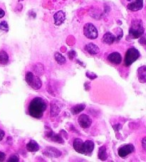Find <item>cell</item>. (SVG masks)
Listing matches in <instances>:
<instances>
[{"label": "cell", "instance_id": "1", "mask_svg": "<svg viewBox=\"0 0 146 162\" xmlns=\"http://www.w3.org/2000/svg\"><path fill=\"white\" fill-rule=\"evenodd\" d=\"M46 103L42 98L36 97L29 103L28 111L30 116L36 119L42 117L44 112L46 109Z\"/></svg>", "mask_w": 146, "mask_h": 162}, {"label": "cell", "instance_id": "2", "mask_svg": "<svg viewBox=\"0 0 146 162\" xmlns=\"http://www.w3.org/2000/svg\"><path fill=\"white\" fill-rule=\"evenodd\" d=\"M73 146L75 151L82 154H90L94 149V143L90 140H87L84 142L81 139L76 138L74 139Z\"/></svg>", "mask_w": 146, "mask_h": 162}, {"label": "cell", "instance_id": "3", "mask_svg": "<svg viewBox=\"0 0 146 162\" xmlns=\"http://www.w3.org/2000/svg\"><path fill=\"white\" fill-rule=\"evenodd\" d=\"M27 83L35 90L39 89L42 86V82L39 77L32 72H27L25 76Z\"/></svg>", "mask_w": 146, "mask_h": 162}, {"label": "cell", "instance_id": "4", "mask_svg": "<svg viewBox=\"0 0 146 162\" xmlns=\"http://www.w3.org/2000/svg\"><path fill=\"white\" fill-rule=\"evenodd\" d=\"M140 57V52L137 49L134 47L130 48L128 49L125 56V65L127 67L131 65L134 63Z\"/></svg>", "mask_w": 146, "mask_h": 162}, {"label": "cell", "instance_id": "5", "mask_svg": "<svg viewBox=\"0 0 146 162\" xmlns=\"http://www.w3.org/2000/svg\"><path fill=\"white\" fill-rule=\"evenodd\" d=\"M143 32H144V29H143L141 21L133 22L132 26L129 30V34L130 37L133 39H137V38L142 36Z\"/></svg>", "mask_w": 146, "mask_h": 162}, {"label": "cell", "instance_id": "6", "mask_svg": "<svg viewBox=\"0 0 146 162\" xmlns=\"http://www.w3.org/2000/svg\"><path fill=\"white\" fill-rule=\"evenodd\" d=\"M84 34L89 39H95L98 37L96 28L91 23H87L84 25Z\"/></svg>", "mask_w": 146, "mask_h": 162}, {"label": "cell", "instance_id": "7", "mask_svg": "<svg viewBox=\"0 0 146 162\" xmlns=\"http://www.w3.org/2000/svg\"><path fill=\"white\" fill-rule=\"evenodd\" d=\"M126 4L128 9L132 12L140 10L143 7V0H123Z\"/></svg>", "mask_w": 146, "mask_h": 162}, {"label": "cell", "instance_id": "8", "mask_svg": "<svg viewBox=\"0 0 146 162\" xmlns=\"http://www.w3.org/2000/svg\"><path fill=\"white\" fill-rule=\"evenodd\" d=\"M134 150H135L134 146L131 144H128L121 146V147L118 149V155H119L120 157L124 158L125 156H127L128 154L133 153V151H134Z\"/></svg>", "mask_w": 146, "mask_h": 162}, {"label": "cell", "instance_id": "9", "mask_svg": "<svg viewBox=\"0 0 146 162\" xmlns=\"http://www.w3.org/2000/svg\"><path fill=\"white\" fill-rule=\"evenodd\" d=\"M44 154L50 158H58L61 156V152L56 148L48 146L44 149Z\"/></svg>", "mask_w": 146, "mask_h": 162}, {"label": "cell", "instance_id": "10", "mask_svg": "<svg viewBox=\"0 0 146 162\" xmlns=\"http://www.w3.org/2000/svg\"><path fill=\"white\" fill-rule=\"evenodd\" d=\"M78 122H79L80 127L84 129L89 128L91 125L92 120L89 116L86 114H81L78 118Z\"/></svg>", "mask_w": 146, "mask_h": 162}, {"label": "cell", "instance_id": "11", "mask_svg": "<svg viewBox=\"0 0 146 162\" xmlns=\"http://www.w3.org/2000/svg\"><path fill=\"white\" fill-rule=\"evenodd\" d=\"M108 60H109L110 63H112V64H119L121 63L122 57L120 53L113 52L111 54H110L109 57H108Z\"/></svg>", "mask_w": 146, "mask_h": 162}, {"label": "cell", "instance_id": "12", "mask_svg": "<svg viewBox=\"0 0 146 162\" xmlns=\"http://www.w3.org/2000/svg\"><path fill=\"white\" fill-rule=\"evenodd\" d=\"M46 136L48 139H49L50 140L52 141L53 142L59 143V144L64 143V140H63V139L61 137V136H60L59 134H56L53 132L52 131L46 132Z\"/></svg>", "mask_w": 146, "mask_h": 162}, {"label": "cell", "instance_id": "13", "mask_svg": "<svg viewBox=\"0 0 146 162\" xmlns=\"http://www.w3.org/2000/svg\"><path fill=\"white\" fill-rule=\"evenodd\" d=\"M138 76L140 82H146V66L140 67L139 69H138Z\"/></svg>", "mask_w": 146, "mask_h": 162}, {"label": "cell", "instance_id": "14", "mask_svg": "<svg viewBox=\"0 0 146 162\" xmlns=\"http://www.w3.org/2000/svg\"><path fill=\"white\" fill-rule=\"evenodd\" d=\"M85 49L90 54L92 55H95L99 52V48L96 45L94 44V43H89V44H88L85 46Z\"/></svg>", "mask_w": 146, "mask_h": 162}, {"label": "cell", "instance_id": "15", "mask_svg": "<svg viewBox=\"0 0 146 162\" xmlns=\"http://www.w3.org/2000/svg\"><path fill=\"white\" fill-rule=\"evenodd\" d=\"M40 146L35 141H30L27 144V149L29 152H36L39 150Z\"/></svg>", "mask_w": 146, "mask_h": 162}, {"label": "cell", "instance_id": "16", "mask_svg": "<svg viewBox=\"0 0 146 162\" xmlns=\"http://www.w3.org/2000/svg\"><path fill=\"white\" fill-rule=\"evenodd\" d=\"M65 19V14L63 11H59L54 14L55 24L60 25Z\"/></svg>", "mask_w": 146, "mask_h": 162}, {"label": "cell", "instance_id": "17", "mask_svg": "<svg viewBox=\"0 0 146 162\" xmlns=\"http://www.w3.org/2000/svg\"><path fill=\"white\" fill-rule=\"evenodd\" d=\"M115 39V36L110 32L106 33V34L104 36V37H103V41L108 44H111L112 43L114 42Z\"/></svg>", "mask_w": 146, "mask_h": 162}, {"label": "cell", "instance_id": "18", "mask_svg": "<svg viewBox=\"0 0 146 162\" xmlns=\"http://www.w3.org/2000/svg\"><path fill=\"white\" fill-rule=\"evenodd\" d=\"M9 62V56L7 53L4 51V50H2L0 51V64L5 65L7 64Z\"/></svg>", "mask_w": 146, "mask_h": 162}, {"label": "cell", "instance_id": "19", "mask_svg": "<svg viewBox=\"0 0 146 162\" xmlns=\"http://www.w3.org/2000/svg\"><path fill=\"white\" fill-rule=\"evenodd\" d=\"M98 156L100 160L105 161L107 159V153H106V149L105 146H101L99 149V154H98Z\"/></svg>", "mask_w": 146, "mask_h": 162}, {"label": "cell", "instance_id": "20", "mask_svg": "<svg viewBox=\"0 0 146 162\" xmlns=\"http://www.w3.org/2000/svg\"><path fill=\"white\" fill-rule=\"evenodd\" d=\"M85 107V104H77L75 105V107H73L71 109V113L73 114H79L80 112H81V111L84 109Z\"/></svg>", "mask_w": 146, "mask_h": 162}, {"label": "cell", "instance_id": "21", "mask_svg": "<svg viewBox=\"0 0 146 162\" xmlns=\"http://www.w3.org/2000/svg\"><path fill=\"white\" fill-rule=\"evenodd\" d=\"M55 57V59H56V62L58 63L59 64H64L66 63V58H65L64 56L62 54H59V53H56L54 55Z\"/></svg>", "mask_w": 146, "mask_h": 162}, {"label": "cell", "instance_id": "22", "mask_svg": "<svg viewBox=\"0 0 146 162\" xmlns=\"http://www.w3.org/2000/svg\"><path fill=\"white\" fill-rule=\"evenodd\" d=\"M33 69L36 74L38 75H42L43 73H44V65L40 64H36V65H34V67L33 68Z\"/></svg>", "mask_w": 146, "mask_h": 162}, {"label": "cell", "instance_id": "23", "mask_svg": "<svg viewBox=\"0 0 146 162\" xmlns=\"http://www.w3.org/2000/svg\"><path fill=\"white\" fill-rule=\"evenodd\" d=\"M60 111V109L58 107L56 104H54V102L51 103V114L52 116H55L59 114Z\"/></svg>", "mask_w": 146, "mask_h": 162}, {"label": "cell", "instance_id": "24", "mask_svg": "<svg viewBox=\"0 0 146 162\" xmlns=\"http://www.w3.org/2000/svg\"><path fill=\"white\" fill-rule=\"evenodd\" d=\"M0 29L3 30V31H5V32L8 31L9 26H8V24H7V22L6 21H3V22H2L1 23H0Z\"/></svg>", "mask_w": 146, "mask_h": 162}, {"label": "cell", "instance_id": "25", "mask_svg": "<svg viewBox=\"0 0 146 162\" xmlns=\"http://www.w3.org/2000/svg\"><path fill=\"white\" fill-rule=\"evenodd\" d=\"M19 161V157L17 155H12L8 159L9 162H17Z\"/></svg>", "mask_w": 146, "mask_h": 162}, {"label": "cell", "instance_id": "26", "mask_svg": "<svg viewBox=\"0 0 146 162\" xmlns=\"http://www.w3.org/2000/svg\"><path fill=\"white\" fill-rule=\"evenodd\" d=\"M139 42L140 44H141L142 45H146V34L143 35V36L140 38Z\"/></svg>", "mask_w": 146, "mask_h": 162}, {"label": "cell", "instance_id": "27", "mask_svg": "<svg viewBox=\"0 0 146 162\" xmlns=\"http://www.w3.org/2000/svg\"><path fill=\"white\" fill-rule=\"evenodd\" d=\"M6 158V154L2 151H0V161H4Z\"/></svg>", "mask_w": 146, "mask_h": 162}, {"label": "cell", "instance_id": "28", "mask_svg": "<svg viewBox=\"0 0 146 162\" xmlns=\"http://www.w3.org/2000/svg\"><path fill=\"white\" fill-rule=\"evenodd\" d=\"M142 146H143V149H144V150L146 151V136H145L144 139H143V141H142Z\"/></svg>", "mask_w": 146, "mask_h": 162}, {"label": "cell", "instance_id": "29", "mask_svg": "<svg viewBox=\"0 0 146 162\" xmlns=\"http://www.w3.org/2000/svg\"><path fill=\"white\" fill-rule=\"evenodd\" d=\"M4 135H5L4 131L3 130H2L1 129H0V141H2V139H4Z\"/></svg>", "mask_w": 146, "mask_h": 162}, {"label": "cell", "instance_id": "30", "mask_svg": "<svg viewBox=\"0 0 146 162\" xmlns=\"http://www.w3.org/2000/svg\"><path fill=\"white\" fill-rule=\"evenodd\" d=\"M86 76L89 78H90V79H94L95 77H97V76L95 75V74H93V73H91V74H90V75H89V74H86Z\"/></svg>", "mask_w": 146, "mask_h": 162}, {"label": "cell", "instance_id": "31", "mask_svg": "<svg viewBox=\"0 0 146 162\" xmlns=\"http://www.w3.org/2000/svg\"><path fill=\"white\" fill-rule=\"evenodd\" d=\"M5 15V12L2 9L0 8V19H2V17H4Z\"/></svg>", "mask_w": 146, "mask_h": 162}]
</instances>
